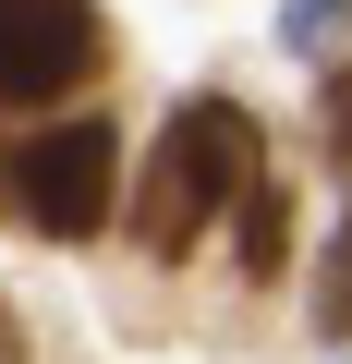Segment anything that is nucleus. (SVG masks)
I'll return each mask as SVG.
<instances>
[{
  "label": "nucleus",
  "mask_w": 352,
  "mask_h": 364,
  "mask_svg": "<svg viewBox=\"0 0 352 364\" xmlns=\"http://www.w3.org/2000/svg\"><path fill=\"white\" fill-rule=\"evenodd\" d=\"M255 195V122L231 97H183L146 158V195H134V243L146 255H195V231H219Z\"/></svg>",
  "instance_id": "nucleus-1"
},
{
  "label": "nucleus",
  "mask_w": 352,
  "mask_h": 364,
  "mask_svg": "<svg viewBox=\"0 0 352 364\" xmlns=\"http://www.w3.org/2000/svg\"><path fill=\"white\" fill-rule=\"evenodd\" d=\"M13 195H25V219H37L49 243H97V219H110V195H122V134H110V122H49V134H25V146H13Z\"/></svg>",
  "instance_id": "nucleus-2"
},
{
  "label": "nucleus",
  "mask_w": 352,
  "mask_h": 364,
  "mask_svg": "<svg viewBox=\"0 0 352 364\" xmlns=\"http://www.w3.org/2000/svg\"><path fill=\"white\" fill-rule=\"evenodd\" d=\"M97 73V13L85 0H0V109H49Z\"/></svg>",
  "instance_id": "nucleus-3"
},
{
  "label": "nucleus",
  "mask_w": 352,
  "mask_h": 364,
  "mask_svg": "<svg viewBox=\"0 0 352 364\" xmlns=\"http://www.w3.org/2000/svg\"><path fill=\"white\" fill-rule=\"evenodd\" d=\"M279 267H292V195L255 182L243 195V279H279Z\"/></svg>",
  "instance_id": "nucleus-4"
},
{
  "label": "nucleus",
  "mask_w": 352,
  "mask_h": 364,
  "mask_svg": "<svg viewBox=\"0 0 352 364\" xmlns=\"http://www.w3.org/2000/svg\"><path fill=\"white\" fill-rule=\"evenodd\" d=\"M316 328L352 340V219H340V243H328V267H316Z\"/></svg>",
  "instance_id": "nucleus-5"
},
{
  "label": "nucleus",
  "mask_w": 352,
  "mask_h": 364,
  "mask_svg": "<svg viewBox=\"0 0 352 364\" xmlns=\"http://www.w3.org/2000/svg\"><path fill=\"white\" fill-rule=\"evenodd\" d=\"M340 25H352V0H292L279 37H292V49H340Z\"/></svg>",
  "instance_id": "nucleus-6"
},
{
  "label": "nucleus",
  "mask_w": 352,
  "mask_h": 364,
  "mask_svg": "<svg viewBox=\"0 0 352 364\" xmlns=\"http://www.w3.org/2000/svg\"><path fill=\"white\" fill-rule=\"evenodd\" d=\"M328 146H340V158H352V73H340V85H328Z\"/></svg>",
  "instance_id": "nucleus-7"
},
{
  "label": "nucleus",
  "mask_w": 352,
  "mask_h": 364,
  "mask_svg": "<svg viewBox=\"0 0 352 364\" xmlns=\"http://www.w3.org/2000/svg\"><path fill=\"white\" fill-rule=\"evenodd\" d=\"M0 364H25V328H13V304H0Z\"/></svg>",
  "instance_id": "nucleus-8"
}]
</instances>
